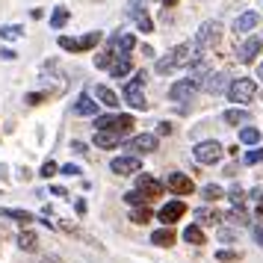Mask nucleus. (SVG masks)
<instances>
[{
	"label": "nucleus",
	"instance_id": "ea45409f",
	"mask_svg": "<svg viewBox=\"0 0 263 263\" xmlns=\"http://www.w3.org/2000/svg\"><path fill=\"white\" fill-rule=\"evenodd\" d=\"M219 239H222V242H234L237 234H234V231H228V228H222V231H219Z\"/></svg>",
	"mask_w": 263,
	"mask_h": 263
},
{
	"label": "nucleus",
	"instance_id": "423d86ee",
	"mask_svg": "<svg viewBox=\"0 0 263 263\" xmlns=\"http://www.w3.org/2000/svg\"><path fill=\"white\" fill-rule=\"evenodd\" d=\"M219 42H222V24H219V21H204V24L198 27V36H195V45H198V50L216 48Z\"/></svg>",
	"mask_w": 263,
	"mask_h": 263
},
{
	"label": "nucleus",
	"instance_id": "393cba45",
	"mask_svg": "<svg viewBox=\"0 0 263 263\" xmlns=\"http://www.w3.org/2000/svg\"><path fill=\"white\" fill-rule=\"evenodd\" d=\"M18 246H21L24 251H36L39 249V237L27 228V231H21V237H18Z\"/></svg>",
	"mask_w": 263,
	"mask_h": 263
},
{
	"label": "nucleus",
	"instance_id": "9b49d317",
	"mask_svg": "<svg viewBox=\"0 0 263 263\" xmlns=\"http://www.w3.org/2000/svg\"><path fill=\"white\" fill-rule=\"evenodd\" d=\"M127 151H133V157L151 154V151H157V136L154 133H139V136H133L130 142H127Z\"/></svg>",
	"mask_w": 263,
	"mask_h": 263
},
{
	"label": "nucleus",
	"instance_id": "dca6fc26",
	"mask_svg": "<svg viewBox=\"0 0 263 263\" xmlns=\"http://www.w3.org/2000/svg\"><path fill=\"white\" fill-rule=\"evenodd\" d=\"M74 112H77V116H95V112H98V104L92 101V95H89V92H83V95L77 98Z\"/></svg>",
	"mask_w": 263,
	"mask_h": 263
},
{
	"label": "nucleus",
	"instance_id": "de8ad7c7",
	"mask_svg": "<svg viewBox=\"0 0 263 263\" xmlns=\"http://www.w3.org/2000/svg\"><path fill=\"white\" fill-rule=\"evenodd\" d=\"M260 80H263V65H260Z\"/></svg>",
	"mask_w": 263,
	"mask_h": 263
},
{
	"label": "nucleus",
	"instance_id": "e433bc0d",
	"mask_svg": "<svg viewBox=\"0 0 263 263\" xmlns=\"http://www.w3.org/2000/svg\"><path fill=\"white\" fill-rule=\"evenodd\" d=\"M216 260H222V263H237L239 260V251H219V254H216Z\"/></svg>",
	"mask_w": 263,
	"mask_h": 263
},
{
	"label": "nucleus",
	"instance_id": "49530a36",
	"mask_svg": "<svg viewBox=\"0 0 263 263\" xmlns=\"http://www.w3.org/2000/svg\"><path fill=\"white\" fill-rule=\"evenodd\" d=\"M42 263H62V260H60V257H45Z\"/></svg>",
	"mask_w": 263,
	"mask_h": 263
},
{
	"label": "nucleus",
	"instance_id": "f3484780",
	"mask_svg": "<svg viewBox=\"0 0 263 263\" xmlns=\"http://www.w3.org/2000/svg\"><path fill=\"white\" fill-rule=\"evenodd\" d=\"M119 142H121V133H116V130H98L95 133L98 148H116Z\"/></svg>",
	"mask_w": 263,
	"mask_h": 263
},
{
	"label": "nucleus",
	"instance_id": "2f4dec72",
	"mask_svg": "<svg viewBox=\"0 0 263 263\" xmlns=\"http://www.w3.org/2000/svg\"><path fill=\"white\" fill-rule=\"evenodd\" d=\"M225 192H222V186H216V183H207L201 190V198H207V201H219Z\"/></svg>",
	"mask_w": 263,
	"mask_h": 263
},
{
	"label": "nucleus",
	"instance_id": "c756f323",
	"mask_svg": "<svg viewBox=\"0 0 263 263\" xmlns=\"http://www.w3.org/2000/svg\"><path fill=\"white\" fill-rule=\"evenodd\" d=\"M222 219H225V222H231V225H237V228L249 225V216H246V210H231V213H225Z\"/></svg>",
	"mask_w": 263,
	"mask_h": 263
},
{
	"label": "nucleus",
	"instance_id": "7c9ffc66",
	"mask_svg": "<svg viewBox=\"0 0 263 263\" xmlns=\"http://www.w3.org/2000/svg\"><path fill=\"white\" fill-rule=\"evenodd\" d=\"M24 36V30L18 24H9V27H0V39H6V42H15V39Z\"/></svg>",
	"mask_w": 263,
	"mask_h": 263
},
{
	"label": "nucleus",
	"instance_id": "473e14b6",
	"mask_svg": "<svg viewBox=\"0 0 263 263\" xmlns=\"http://www.w3.org/2000/svg\"><path fill=\"white\" fill-rule=\"evenodd\" d=\"M148 219H151V210H148V207H136L130 213V222H136V225H145Z\"/></svg>",
	"mask_w": 263,
	"mask_h": 263
},
{
	"label": "nucleus",
	"instance_id": "f704fd0d",
	"mask_svg": "<svg viewBox=\"0 0 263 263\" xmlns=\"http://www.w3.org/2000/svg\"><path fill=\"white\" fill-rule=\"evenodd\" d=\"M242 163H246V166H257V163H263V148H254V151H249V154L242 157Z\"/></svg>",
	"mask_w": 263,
	"mask_h": 263
},
{
	"label": "nucleus",
	"instance_id": "ddd939ff",
	"mask_svg": "<svg viewBox=\"0 0 263 263\" xmlns=\"http://www.w3.org/2000/svg\"><path fill=\"white\" fill-rule=\"evenodd\" d=\"M260 48H263V39H260V36H251L249 42H242V45H239V50H237V60L249 65V62H254V57L260 53Z\"/></svg>",
	"mask_w": 263,
	"mask_h": 263
},
{
	"label": "nucleus",
	"instance_id": "bb28decb",
	"mask_svg": "<svg viewBox=\"0 0 263 263\" xmlns=\"http://www.w3.org/2000/svg\"><path fill=\"white\" fill-rule=\"evenodd\" d=\"M228 198L234 204V210H246V192H242V186H231Z\"/></svg>",
	"mask_w": 263,
	"mask_h": 263
},
{
	"label": "nucleus",
	"instance_id": "a211bd4d",
	"mask_svg": "<svg viewBox=\"0 0 263 263\" xmlns=\"http://www.w3.org/2000/svg\"><path fill=\"white\" fill-rule=\"evenodd\" d=\"M195 219H198L201 225H219V222H222V213L213 210V207H198V210H195Z\"/></svg>",
	"mask_w": 263,
	"mask_h": 263
},
{
	"label": "nucleus",
	"instance_id": "4c0bfd02",
	"mask_svg": "<svg viewBox=\"0 0 263 263\" xmlns=\"http://www.w3.org/2000/svg\"><path fill=\"white\" fill-rule=\"evenodd\" d=\"M124 201H127V204H133V207H136V204L148 201V198H145L142 192H127V195H124Z\"/></svg>",
	"mask_w": 263,
	"mask_h": 263
},
{
	"label": "nucleus",
	"instance_id": "6e6552de",
	"mask_svg": "<svg viewBox=\"0 0 263 263\" xmlns=\"http://www.w3.org/2000/svg\"><path fill=\"white\" fill-rule=\"evenodd\" d=\"M163 190H166L163 180L151 178V175H136V192H142L145 198H160Z\"/></svg>",
	"mask_w": 263,
	"mask_h": 263
},
{
	"label": "nucleus",
	"instance_id": "1a4fd4ad",
	"mask_svg": "<svg viewBox=\"0 0 263 263\" xmlns=\"http://www.w3.org/2000/svg\"><path fill=\"white\" fill-rule=\"evenodd\" d=\"M198 86H201V83H198V80H192V77L178 80V83L168 89V98H172V101H190V98L198 92Z\"/></svg>",
	"mask_w": 263,
	"mask_h": 263
},
{
	"label": "nucleus",
	"instance_id": "9d476101",
	"mask_svg": "<svg viewBox=\"0 0 263 263\" xmlns=\"http://www.w3.org/2000/svg\"><path fill=\"white\" fill-rule=\"evenodd\" d=\"M166 190H172L175 195H190L195 190V183H192L190 175H180V172H172L166 178Z\"/></svg>",
	"mask_w": 263,
	"mask_h": 263
},
{
	"label": "nucleus",
	"instance_id": "0eeeda50",
	"mask_svg": "<svg viewBox=\"0 0 263 263\" xmlns=\"http://www.w3.org/2000/svg\"><path fill=\"white\" fill-rule=\"evenodd\" d=\"M95 127L98 130H116L124 136L133 127V116H95Z\"/></svg>",
	"mask_w": 263,
	"mask_h": 263
},
{
	"label": "nucleus",
	"instance_id": "4468645a",
	"mask_svg": "<svg viewBox=\"0 0 263 263\" xmlns=\"http://www.w3.org/2000/svg\"><path fill=\"white\" fill-rule=\"evenodd\" d=\"M183 213H186V204L183 201H168L166 207H160V222H166V228H168L172 222H178Z\"/></svg>",
	"mask_w": 263,
	"mask_h": 263
},
{
	"label": "nucleus",
	"instance_id": "58836bf2",
	"mask_svg": "<svg viewBox=\"0 0 263 263\" xmlns=\"http://www.w3.org/2000/svg\"><path fill=\"white\" fill-rule=\"evenodd\" d=\"M53 172H57V163H53V160H48V163L42 166V178H50Z\"/></svg>",
	"mask_w": 263,
	"mask_h": 263
},
{
	"label": "nucleus",
	"instance_id": "a19ab883",
	"mask_svg": "<svg viewBox=\"0 0 263 263\" xmlns=\"http://www.w3.org/2000/svg\"><path fill=\"white\" fill-rule=\"evenodd\" d=\"M157 133H160V136H168V133H172V124H168V121H160V124H157Z\"/></svg>",
	"mask_w": 263,
	"mask_h": 263
},
{
	"label": "nucleus",
	"instance_id": "09e8293b",
	"mask_svg": "<svg viewBox=\"0 0 263 263\" xmlns=\"http://www.w3.org/2000/svg\"><path fill=\"white\" fill-rule=\"evenodd\" d=\"M0 239H3V231H0Z\"/></svg>",
	"mask_w": 263,
	"mask_h": 263
},
{
	"label": "nucleus",
	"instance_id": "5701e85b",
	"mask_svg": "<svg viewBox=\"0 0 263 263\" xmlns=\"http://www.w3.org/2000/svg\"><path fill=\"white\" fill-rule=\"evenodd\" d=\"M222 119H225V124H231V127H237V124H249V109H228L225 116H222Z\"/></svg>",
	"mask_w": 263,
	"mask_h": 263
},
{
	"label": "nucleus",
	"instance_id": "37998d69",
	"mask_svg": "<svg viewBox=\"0 0 263 263\" xmlns=\"http://www.w3.org/2000/svg\"><path fill=\"white\" fill-rule=\"evenodd\" d=\"M62 175H80V168L77 166H62Z\"/></svg>",
	"mask_w": 263,
	"mask_h": 263
},
{
	"label": "nucleus",
	"instance_id": "79ce46f5",
	"mask_svg": "<svg viewBox=\"0 0 263 263\" xmlns=\"http://www.w3.org/2000/svg\"><path fill=\"white\" fill-rule=\"evenodd\" d=\"M251 237H254V242H257V246L263 249V228H260V225H257L254 231H251Z\"/></svg>",
	"mask_w": 263,
	"mask_h": 263
},
{
	"label": "nucleus",
	"instance_id": "a18cd8bd",
	"mask_svg": "<svg viewBox=\"0 0 263 263\" xmlns=\"http://www.w3.org/2000/svg\"><path fill=\"white\" fill-rule=\"evenodd\" d=\"M254 213H257V219L263 222V201H257V210H254Z\"/></svg>",
	"mask_w": 263,
	"mask_h": 263
},
{
	"label": "nucleus",
	"instance_id": "cd10ccee",
	"mask_svg": "<svg viewBox=\"0 0 263 263\" xmlns=\"http://www.w3.org/2000/svg\"><path fill=\"white\" fill-rule=\"evenodd\" d=\"M65 21H68V9H65V6H57L53 15H50V27H53V30H62Z\"/></svg>",
	"mask_w": 263,
	"mask_h": 263
},
{
	"label": "nucleus",
	"instance_id": "c03bdc74",
	"mask_svg": "<svg viewBox=\"0 0 263 263\" xmlns=\"http://www.w3.org/2000/svg\"><path fill=\"white\" fill-rule=\"evenodd\" d=\"M71 148L77 151V154H86V145L83 142H71Z\"/></svg>",
	"mask_w": 263,
	"mask_h": 263
},
{
	"label": "nucleus",
	"instance_id": "c9c22d12",
	"mask_svg": "<svg viewBox=\"0 0 263 263\" xmlns=\"http://www.w3.org/2000/svg\"><path fill=\"white\" fill-rule=\"evenodd\" d=\"M139 12H145V0H127V18H136Z\"/></svg>",
	"mask_w": 263,
	"mask_h": 263
},
{
	"label": "nucleus",
	"instance_id": "4be33fe9",
	"mask_svg": "<svg viewBox=\"0 0 263 263\" xmlns=\"http://www.w3.org/2000/svg\"><path fill=\"white\" fill-rule=\"evenodd\" d=\"M95 98L104 107H119V95H116L109 86H95Z\"/></svg>",
	"mask_w": 263,
	"mask_h": 263
},
{
	"label": "nucleus",
	"instance_id": "c85d7f7f",
	"mask_svg": "<svg viewBox=\"0 0 263 263\" xmlns=\"http://www.w3.org/2000/svg\"><path fill=\"white\" fill-rule=\"evenodd\" d=\"M239 142L242 145H257L260 142V130H257V127H242V130H239Z\"/></svg>",
	"mask_w": 263,
	"mask_h": 263
},
{
	"label": "nucleus",
	"instance_id": "7ed1b4c3",
	"mask_svg": "<svg viewBox=\"0 0 263 263\" xmlns=\"http://www.w3.org/2000/svg\"><path fill=\"white\" fill-rule=\"evenodd\" d=\"M254 95H257V83L251 77H237V80H231V86H228V98L234 104H249Z\"/></svg>",
	"mask_w": 263,
	"mask_h": 263
},
{
	"label": "nucleus",
	"instance_id": "f257e3e1",
	"mask_svg": "<svg viewBox=\"0 0 263 263\" xmlns=\"http://www.w3.org/2000/svg\"><path fill=\"white\" fill-rule=\"evenodd\" d=\"M201 62V50L195 42H186V45H178L175 50H168L166 57H160L157 60V74H172L175 68H190V65H198Z\"/></svg>",
	"mask_w": 263,
	"mask_h": 263
},
{
	"label": "nucleus",
	"instance_id": "2eb2a0df",
	"mask_svg": "<svg viewBox=\"0 0 263 263\" xmlns=\"http://www.w3.org/2000/svg\"><path fill=\"white\" fill-rule=\"evenodd\" d=\"M257 24H260V15L249 9V12H242L237 21H234V33H251Z\"/></svg>",
	"mask_w": 263,
	"mask_h": 263
},
{
	"label": "nucleus",
	"instance_id": "72a5a7b5",
	"mask_svg": "<svg viewBox=\"0 0 263 263\" xmlns=\"http://www.w3.org/2000/svg\"><path fill=\"white\" fill-rule=\"evenodd\" d=\"M133 21H136V27H139L142 33H151V30H154V24H151V18H148V12H139L136 18H133Z\"/></svg>",
	"mask_w": 263,
	"mask_h": 263
},
{
	"label": "nucleus",
	"instance_id": "6ab92c4d",
	"mask_svg": "<svg viewBox=\"0 0 263 263\" xmlns=\"http://www.w3.org/2000/svg\"><path fill=\"white\" fill-rule=\"evenodd\" d=\"M151 242L160 246V249H168V246H175V231L172 228H160V231L151 234Z\"/></svg>",
	"mask_w": 263,
	"mask_h": 263
},
{
	"label": "nucleus",
	"instance_id": "a878e982",
	"mask_svg": "<svg viewBox=\"0 0 263 263\" xmlns=\"http://www.w3.org/2000/svg\"><path fill=\"white\" fill-rule=\"evenodd\" d=\"M183 239H186L190 246H204V231H201V225H190L186 231H183Z\"/></svg>",
	"mask_w": 263,
	"mask_h": 263
},
{
	"label": "nucleus",
	"instance_id": "39448f33",
	"mask_svg": "<svg viewBox=\"0 0 263 263\" xmlns=\"http://www.w3.org/2000/svg\"><path fill=\"white\" fill-rule=\"evenodd\" d=\"M101 42V30H92L80 39H68V36H60V48L62 50H71V53H83V50H92Z\"/></svg>",
	"mask_w": 263,
	"mask_h": 263
},
{
	"label": "nucleus",
	"instance_id": "412c9836",
	"mask_svg": "<svg viewBox=\"0 0 263 263\" xmlns=\"http://www.w3.org/2000/svg\"><path fill=\"white\" fill-rule=\"evenodd\" d=\"M225 86H228V74H210L207 83H204V89H207L210 95H219V92H225Z\"/></svg>",
	"mask_w": 263,
	"mask_h": 263
},
{
	"label": "nucleus",
	"instance_id": "f8f14e48",
	"mask_svg": "<svg viewBox=\"0 0 263 263\" xmlns=\"http://www.w3.org/2000/svg\"><path fill=\"white\" fill-rule=\"evenodd\" d=\"M109 168H112L116 175H136V172L142 168V163H139V157L127 154V157H116V160L109 163Z\"/></svg>",
	"mask_w": 263,
	"mask_h": 263
},
{
	"label": "nucleus",
	"instance_id": "aec40b11",
	"mask_svg": "<svg viewBox=\"0 0 263 263\" xmlns=\"http://www.w3.org/2000/svg\"><path fill=\"white\" fill-rule=\"evenodd\" d=\"M0 219H15V222H21V225H30V222H33V213L15 210V207H0Z\"/></svg>",
	"mask_w": 263,
	"mask_h": 263
},
{
	"label": "nucleus",
	"instance_id": "20e7f679",
	"mask_svg": "<svg viewBox=\"0 0 263 263\" xmlns=\"http://www.w3.org/2000/svg\"><path fill=\"white\" fill-rule=\"evenodd\" d=\"M222 154H225V148L216 142V139H207V142H198L195 148H192V157L201 163V166H213V163H219L222 160Z\"/></svg>",
	"mask_w": 263,
	"mask_h": 263
},
{
	"label": "nucleus",
	"instance_id": "f03ea898",
	"mask_svg": "<svg viewBox=\"0 0 263 263\" xmlns=\"http://www.w3.org/2000/svg\"><path fill=\"white\" fill-rule=\"evenodd\" d=\"M145 80H148V74L136 71V74H133V80L124 86V101H127L133 109H148V101H145V92H142Z\"/></svg>",
	"mask_w": 263,
	"mask_h": 263
},
{
	"label": "nucleus",
	"instance_id": "b1692460",
	"mask_svg": "<svg viewBox=\"0 0 263 263\" xmlns=\"http://www.w3.org/2000/svg\"><path fill=\"white\" fill-rule=\"evenodd\" d=\"M127 71H130V57H116L109 62V74L112 77H124Z\"/></svg>",
	"mask_w": 263,
	"mask_h": 263
}]
</instances>
